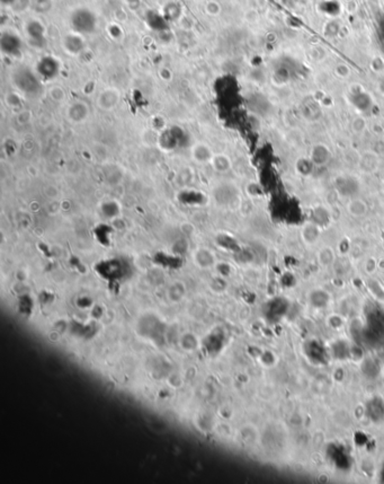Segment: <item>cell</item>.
Instances as JSON below:
<instances>
[{"label":"cell","mask_w":384,"mask_h":484,"mask_svg":"<svg viewBox=\"0 0 384 484\" xmlns=\"http://www.w3.org/2000/svg\"><path fill=\"white\" fill-rule=\"evenodd\" d=\"M32 7H33L34 12L36 13L45 14L49 13L52 9L53 4L52 0H34L33 4H32Z\"/></svg>","instance_id":"obj_19"},{"label":"cell","mask_w":384,"mask_h":484,"mask_svg":"<svg viewBox=\"0 0 384 484\" xmlns=\"http://www.w3.org/2000/svg\"><path fill=\"white\" fill-rule=\"evenodd\" d=\"M321 258H322V261H326V262H328V261H330L333 259V254L330 251H324Z\"/></svg>","instance_id":"obj_25"},{"label":"cell","mask_w":384,"mask_h":484,"mask_svg":"<svg viewBox=\"0 0 384 484\" xmlns=\"http://www.w3.org/2000/svg\"><path fill=\"white\" fill-rule=\"evenodd\" d=\"M361 182L354 175H338L334 180V188L336 193L341 198H355L361 191Z\"/></svg>","instance_id":"obj_3"},{"label":"cell","mask_w":384,"mask_h":484,"mask_svg":"<svg viewBox=\"0 0 384 484\" xmlns=\"http://www.w3.org/2000/svg\"><path fill=\"white\" fill-rule=\"evenodd\" d=\"M320 235V227L316 223L309 222L302 228V236L308 243L316 242Z\"/></svg>","instance_id":"obj_18"},{"label":"cell","mask_w":384,"mask_h":484,"mask_svg":"<svg viewBox=\"0 0 384 484\" xmlns=\"http://www.w3.org/2000/svg\"><path fill=\"white\" fill-rule=\"evenodd\" d=\"M346 209H347L350 216H353L355 218H361V217H364L367 212H369V206H367V203L364 200L361 198H356L355 196V198H351L348 201Z\"/></svg>","instance_id":"obj_13"},{"label":"cell","mask_w":384,"mask_h":484,"mask_svg":"<svg viewBox=\"0 0 384 484\" xmlns=\"http://www.w3.org/2000/svg\"><path fill=\"white\" fill-rule=\"evenodd\" d=\"M181 16V6L177 3H169L163 8V17L167 22H175Z\"/></svg>","instance_id":"obj_17"},{"label":"cell","mask_w":384,"mask_h":484,"mask_svg":"<svg viewBox=\"0 0 384 484\" xmlns=\"http://www.w3.org/2000/svg\"><path fill=\"white\" fill-rule=\"evenodd\" d=\"M314 168H316V166H314V164L312 163L310 157L298 158L295 162L296 172L303 177H309L310 175H312Z\"/></svg>","instance_id":"obj_16"},{"label":"cell","mask_w":384,"mask_h":484,"mask_svg":"<svg viewBox=\"0 0 384 484\" xmlns=\"http://www.w3.org/2000/svg\"><path fill=\"white\" fill-rule=\"evenodd\" d=\"M336 73L340 77H347L349 74V68L345 65H339L336 67Z\"/></svg>","instance_id":"obj_23"},{"label":"cell","mask_w":384,"mask_h":484,"mask_svg":"<svg viewBox=\"0 0 384 484\" xmlns=\"http://www.w3.org/2000/svg\"><path fill=\"white\" fill-rule=\"evenodd\" d=\"M89 108L87 103H85L84 100H74L73 103L69 105L68 111H67V116L68 119L72 123H83L84 121H86L89 116Z\"/></svg>","instance_id":"obj_7"},{"label":"cell","mask_w":384,"mask_h":484,"mask_svg":"<svg viewBox=\"0 0 384 484\" xmlns=\"http://www.w3.org/2000/svg\"><path fill=\"white\" fill-rule=\"evenodd\" d=\"M51 97L57 100V102H60V100H62L63 98H65V90H63L61 87H54V88H52L51 89Z\"/></svg>","instance_id":"obj_21"},{"label":"cell","mask_w":384,"mask_h":484,"mask_svg":"<svg viewBox=\"0 0 384 484\" xmlns=\"http://www.w3.org/2000/svg\"><path fill=\"white\" fill-rule=\"evenodd\" d=\"M14 84L20 92L26 95H35L41 88L37 74L28 68H19L14 72Z\"/></svg>","instance_id":"obj_2"},{"label":"cell","mask_w":384,"mask_h":484,"mask_svg":"<svg viewBox=\"0 0 384 484\" xmlns=\"http://www.w3.org/2000/svg\"><path fill=\"white\" fill-rule=\"evenodd\" d=\"M69 24L73 33L80 35L93 34L97 30L98 18L92 9L80 7L74 9L69 18Z\"/></svg>","instance_id":"obj_1"},{"label":"cell","mask_w":384,"mask_h":484,"mask_svg":"<svg viewBox=\"0 0 384 484\" xmlns=\"http://www.w3.org/2000/svg\"><path fill=\"white\" fill-rule=\"evenodd\" d=\"M205 10H206V13L207 14H210V15H217L218 13H220V5H218L217 3L215 2H209L206 4V6H205Z\"/></svg>","instance_id":"obj_20"},{"label":"cell","mask_w":384,"mask_h":484,"mask_svg":"<svg viewBox=\"0 0 384 484\" xmlns=\"http://www.w3.org/2000/svg\"><path fill=\"white\" fill-rule=\"evenodd\" d=\"M121 99V94L117 89L115 88H107L104 89L102 93L98 95L97 97V106L99 109H102L104 111H111L114 110L117 105L120 103Z\"/></svg>","instance_id":"obj_8"},{"label":"cell","mask_w":384,"mask_h":484,"mask_svg":"<svg viewBox=\"0 0 384 484\" xmlns=\"http://www.w3.org/2000/svg\"><path fill=\"white\" fill-rule=\"evenodd\" d=\"M365 126H366L365 121L363 119H361V118L355 119L354 122H353V130H354L355 134H362V132L364 131Z\"/></svg>","instance_id":"obj_22"},{"label":"cell","mask_w":384,"mask_h":484,"mask_svg":"<svg viewBox=\"0 0 384 484\" xmlns=\"http://www.w3.org/2000/svg\"><path fill=\"white\" fill-rule=\"evenodd\" d=\"M213 168L218 173H226L231 169V159L225 154H216L213 155L211 162Z\"/></svg>","instance_id":"obj_15"},{"label":"cell","mask_w":384,"mask_h":484,"mask_svg":"<svg viewBox=\"0 0 384 484\" xmlns=\"http://www.w3.org/2000/svg\"><path fill=\"white\" fill-rule=\"evenodd\" d=\"M62 45L68 53L77 56L79 53H81L85 49V41L83 39V35L73 33L72 32V33L67 34L63 37Z\"/></svg>","instance_id":"obj_10"},{"label":"cell","mask_w":384,"mask_h":484,"mask_svg":"<svg viewBox=\"0 0 384 484\" xmlns=\"http://www.w3.org/2000/svg\"><path fill=\"white\" fill-rule=\"evenodd\" d=\"M4 6H15L19 0H0Z\"/></svg>","instance_id":"obj_24"},{"label":"cell","mask_w":384,"mask_h":484,"mask_svg":"<svg viewBox=\"0 0 384 484\" xmlns=\"http://www.w3.org/2000/svg\"><path fill=\"white\" fill-rule=\"evenodd\" d=\"M332 150L324 143H317L311 148L310 159L316 167H323L332 161Z\"/></svg>","instance_id":"obj_9"},{"label":"cell","mask_w":384,"mask_h":484,"mask_svg":"<svg viewBox=\"0 0 384 484\" xmlns=\"http://www.w3.org/2000/svg\"><path fill=\"white\" fill-rule=\"evenodd\" d=\"M191 155H193V158L197 163L211 162L213 157L211 148L204 145V143H196V145L191 148Z\"/></svg>","instance_id":"obj_14"},{"label":"cell","mask_w":384,"mask_h":484,"mask_svg":"<svg viewBox=\"0 0 384 484\" xmlns=\"http://www.w3.org/2000/svg\"><path fill=\"white\" fill-rule=\"evenodd\" d=\"M59 70H60V66H59L58 60L53 57H44L37 62L36 72L39 74V77L46 79V81H51V79L56 78Z\"/></svg>","instance_id":"obj_6"},{"label":"cell","mask_w":384,"mask_h":484,"mask_svg":"<svg viewBox=\"0 0 384 484\" xmlns=\"http://www.w3.org/2000/svg\"><path fill=\"white\" fill-rule=\"evenodd\" d=\"M311 222L316 223L319 227L326 226L330 222V212L326 206L316 205L311 208Z\"/></svg>","instance_id":"obj_11"},{"label":"cell","mask_w":384,"mask_h":484,"mask_svg":"<svg viewBox=\"0 0 384 484\" xmlns=\"http://www.w3.org/2000/svg\"><path fill=\"white\" fill-rule=\"evenodd\" d=\"M2 51L9 57H18L23 50V41L13 31H4L0 37Z\"/></svg>","instance_id":"obj_5"},{"label":"cell","mask_w":384,"mask_h":484,"mask_svg":"<svg viewBox=\"0 0 384 484\" xmlns=\"http://www.w3.org/2000/svg\"><path fill=\"white\" fill-rule=\"evenodd\" d=\"M139 2H140V0H126V3H129V4H135Z\"/></svg>","instance_id":"obj_26"},{"label":"cell","mask_w":384,"mask_h":484,"mask_svg":"<svg viewBox=\"0 0 384 484\" xmlns=\"http://www.w3.org/2000/svg\"><path fill=\"white\" fill-rule=\"evenodd\" d=\"M359 166L362 172L364 173H372L377 169L378 167V157L375 152L366 151L360 157Z\"/></svg>","instance_id":"obj_12"},{"label":"cell","mask_w":384,"mask_h":484,"mask_svg":"<svg viewBox=\"0 0 384 484\" xmlns=\"http://www.w3.org/2000/svg\"><path fill=\"white\" fill-rule=\"evenodd\" d=\"M25 34L35 47H43L46 44V29L39 19H30L25 24Z\"/></svg>","instance_id":"obj_4"}]
</instances>
